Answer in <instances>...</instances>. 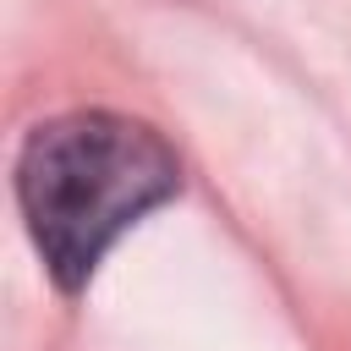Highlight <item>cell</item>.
<instances>
[{
    "instance_id": "1",
    "label": "cell",
    "mask_w": 351,
    "mask_h": 351,
    "mask_svg": "<svg viewBox=\"0 0 351 351\" xmlns=\"http://www.w3.org/2000/svg\"><path fill=\"white\" fill-rule=\"evenodd\" d=\"M176 192L181 159L170 143L115 110L55 115L16 154V208L60 291H82L104 252Z\"/></svg>"
}]
</instances>
